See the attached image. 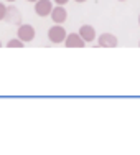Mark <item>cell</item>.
Here are the masks:
<instances>
[{
    "label": "cell",
    "instance_id": "9c48e42d",
    "mask_svg": "<svg viewBox=\"0 0 140 155\" xmlns=\"http://www.w3.org/2000/svg\"><path fill=\"white\" fill-rule=\"evenodd\" d=\"M7 15H8V8L5 7V3H2V2H0V21H2V20H5Z\"/></svg>",
    "mask_w": 140,
    "mask_h": 155
},
{
    "label": "cell",
    "instance_id": "3957f363",
    "mask_svg": "<svg viewBox=\"0 0 140 155\" xmlns=\"http://www.w3.org/2000/svg\"><path fill=\"white\" fill-rule=\"evenodd\" d=\"M97 43L101 48H116L119 45V40H117V36L114 35V33H101V35L97 36Z\"/></svg>",
    "mask_w": 140,
    "mask_h": 155
},
{
    "label": "cell",
    "instance_id": "277c9868",
    "mask_svg": "<svg viewBox=\"0 0 140 155\" xmlns=\"http://www.w3.org/2000/svg\"><path fill=\"white\" fill-rule=\"evenodd\" d=\"M53 3L50 0H38L35 3V13L38 17H50L51 12H53Z\"/></svg>",
    "mask_w": 140,
    "mask_h": 155
},
{
    "label": "cell",
    "instance_id": "5bb4252c",
    "mask_svg": "<svg viewBox=\"0 0 140 155\" xmlns=\"http://www.w3.org/2000/svg\"><path fill=\"white\" fill-rule=\"evenodd\" d=\"M138 25H140V15H138Z\"/></svg>",
    "mask_w": 140,
    "mask_h": 155
},
{
    "label": "cell",
    "instance_id": "52a82bcc",
    "mask_svg": "<svg viewBox=\"0 0 140 155\" xmlns=\"http://www.w3.org/2000/svg\"><path fill=\"white\" fill-rule=\"evenodd\" d=\"M66 18H68V12H66L64 7L63 5L54 7L53 12H51V20H53L56 25H63L66 21Z\"/></svg>",
    "mask_w": 140,
    "mask_h": 155
},
{
    "label": "cell",
    "instance_id": "2e32d148",
    "mask_svg": "<svg viewBox=\"0 0 140 155\" xmlns=\"http://www.w3.org/2000/svg\"><path fill=\"white\" fill-rule=\"evenodd\" d=\"M0 46H2V41H0Z\"/></svg>",
    "mask_w": 140,
    "mask_h": 155
},
{
    "label": "cell",
    "instance_id": "8992f818",
    "mask_svg": "<svg viewBox=\"0 0 140 155\" xmlns=\"http://www.w3.org/2000/svg\"><path fill=\"white\" fill-rule=\"evenodd\" d=\"M79 36L84 40L86 43H93L97 36H96V30H94V27H91V25H81V28H79Z\"/></svg>",
    "mask_w": 140,
    "mask_h": 155
},
{
    "label": "cell",
    "instance_id": "ba28073f",
    "mask_svg": "<svg viewBox=\"0 0 140 155\" xmlns=\"http://www.w3.org/2000/svg\"><path fill=\"white\" fill-rule=\"evenodd\" d=\"M25 43L21 41V40H18V38H13V40H10L8 43H7V46L8 48H23Z\"/></svg>",
    "mask_w": 140,
    "mask_h": 155
},
{
    "label": "cell",
    "instance_id": "7c38bea8",
    "mask_svg": "<svg viewBox=\"0 0 140 155\" xmlns=\"http://www.w3.org/2000/svg\"><path fill=\"white\" fill-rule=\"evenodd\" d=\"M27 2H33V3H36V2H38V0H27Z\"/></svg>",
    "mask_w": 140,
    "mask_h": 155
},
{
    "label": "cell",
    "instance_id": "e0dca14e",
    "mask_svg": "<svg viewBox=\"0 0 140 155\" xmlns=\"http://www.w3.org/2000/svg\"><path fill=\"white\" fill-rule=\"evenodd\" d=\"M138 46H140V43H138Z\"/></svg>",
    "mask_w": 140,
    "mask_h": 155
},
{
    "label": "cell",
    "instance_id": "8fae6325",
    "mask_svg": "<svg viewBox=\"0 0 140 155\" xmlns=\"http://www.w3.org/2000/svg\"><path fill=\"white\" fill-rule=\"evenodd\" d=\"M74 2H78V3H84L86 0H74Z\"/></svg>",
    "mask_w": 140,
    "mask_h": 155
},
{
    "label": "cell",
    "instance_id": "4fadbf2b",
    "mask_svg": "<svg viewBox=\"0 0 140 155\" xmlns=\"http://www.w3.org/2000/svg\"><path fill=\"white\" fill-rule=\"evenodd\" d=\"M7 2H17V0H7Z\"/></svg>",
    "mask_w": 140,
    "mask_h": 155
},
{
    "label": "cell",
    "instance_id": "9a60e30c",
    "mask_svg": "<svg viewBox=\"0 0 140 155\" xmlns=\"http://www.w3.org/2000/svg\"><path fill=\"white\" fill-rule=\"evenodd\" d=\"M119 2H125V0H119Z\"/></svg>",
    "mask_w": 140,
    "mask_h": 155
},
{
    "label": "cell",
    "instance_id": "5b68a950",
    "mask_svg": "<svg viewBox=\"0 0 140 155\" xmlns=\"http://www.w3.org/2000/svg\"><path fill=\"white\" fill-rule=\"evenodd\" d=\"M64 46L66 48H84L86 46V41L79 36V33H68Z\"/></svg>",
    "mask_w": 140,
    "mask_h": 155
},
{
    "label": "cell",
    "instance_id": "7a4b0ae2",
    "mask_svg": "<svg viewBox=\"0 0 140 155\" xmlns=\"http://www.w3.org/2000/svg\"><path fill=\"white\" fill-rule=\"evenodd\" d=\"M35 35H36V31H35V28H33V25H28V23L20 25L18 30H17V38L21 40L23 43L31 41V40L35 38Z\"/></svg>",
    "mask_w": 140,
    "mask_h": 155
},
{
    "label": "cell",
    "instance_id": "30bf717a",
    "mask_svg": "<svg viewBox=\"0 0 140 155\" xmlns=\"http://www.w3.org/2000/svg\"><path fill=\"white\" fill-rule=\"evenodd\" d=\"M54 2H56V3H58V5H63V7H64V5H66V3H68V2H69V0H54Z\"/></svg>",
    "mask_w": 140,
    "mask_h": 155
},
{
    "label": "cell",
    "instance_id": "6da1fadb",
    "mask_svg": "<svg viewBox=\"0 0 140 155\" xmlns=\"http://www.w3.org/2000/svg\"><path fill=\"white\" fill-rule=\"evenodd\" d=\"M48 38H50L51 43L54 45H60V43H64L66 38H68V33L61 27V25H53V27L48 30Z\"/></svg>",
    "mask_w": 140,
    "mask_h": 155
}]
</instances>
